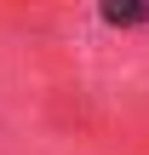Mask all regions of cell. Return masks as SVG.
Wrapping results in <instances>:
<instances>
[{"instance_id": "1", "label": "cell", "mask_w": 149, "mask_h": 155, "mask_svg": "<svg viewBox=\"0 0 149 155\" xmlns=\"http://www.w3.org/2000/svg\"><path fill=\"white\" fill-rule=\"evenodd\" d=\"M103 12H109L115 23H144V17H149V0H109Z\"/></svg>"}]
</instances>
